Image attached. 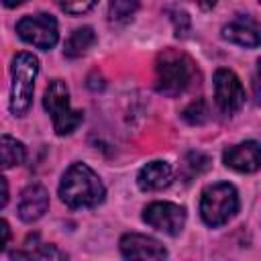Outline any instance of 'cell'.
I'll list each match as a JSON object with an SVG mask.
<instances>
[{
  "label": "cell",
  "mask_w": 261,
  "mask_h": 261,
  "mask_svg": "<svg viewBox=\"0 0 261 261\" xmlns=\"http://www.w3.org/2000/svg\"><path fill=\"white\" fill-rule=\"evenodd\" d=\"M8 239H10V226H8V222H6V220H2V218H0V251H4V247H6Z\"/></svg>",
  "instance_id": "cell-19"
},
{
  "label": "cell",
  "mask_w": 261,
  "mask_h": 261,
  "mask_svg": "<svg viewBox=\"0 0 261 261\" xmlns=\"http://www.w3.org/2000/svg\"><path fill=\"white\" fill-rule=\"evenodd\" d=\"M198 4H200L202 8H210V6L216 4V0H198Z\"/></svg>",
  "instance_id": "cell-22"
},
{
  "label": "cell",
  "mask_w": 261,
  "mask_h": 261,
  "mask_svg": "<svg viewBox=\"0 0 261 261\" xmlns=\"http://www.w3.org/2000/svg\"><path fill=\"white\" fill-rule=\"evenodd\" d=\"M181 116L190 124H204L208 120V106H206L204 100H196L190 106H186V110H184Z\"/></svg>",
  "instance_id": "cell-17"
},
{
  "label": "cell",
  "mask_w": 261,
  "mask_h": 261,
  "mask_svg": "<svg viewBox=\"0 0 261 261\" xmlns=\"http://www.w3.org/2000/svg\"><path fill=\"white\" fill-rule=\"evenodd\" d=\"M173 179V169L167 161H149L147 165H143L139 169V175H137V184L143 192H157V190H163L165 186H169Z\"/></svg>",
  "instance_id": "cell-12"
},
{
  "label": "cell",
  "mask_w": 261,
  "mask_h": 261,
  "mask_svg": "<svg viewBox=\"0 0 261 261\" xmlns=\"http://www.w3.org/2000/svg\"><path fill=\"white\" fill-rule=\"evenodd\" d=\"M237 210H239V194L232 184L218 181L204 188L200 198V216L208 226L218 228L226 224L237 214Z\"/></svg>",
  "instance_id": "cell-4"
},
{
  "label": "cell",
  "mask_w": 261,
  "mask_h": 261,
  "mask_svg": "<svg viewBox=\"0 0 261 261\" xmlns=\"http://www.w3.org/2000/svg\"><path fill=\"white\" fill-rule=\"evenodd\" d=\"M43 106L51 114L53 130L57 135H61V137L73 133L84 120L82 110H73L71 108V104H69V88H67V84L63 80L49 82V86L45 90V96H43Z\"/></svg>",
  "instance_id": "cell-5"
},
{
  "label": "cell",
  "mask_w": 261,
  "mask_h": 261,
  "mask_svg": "<svg viewBox=\"0 0 261 261\" xmlns=\"http://www.w3.org/2000/svg\"><path fill=\"white\" fill-rule=\"evenodd\" d=\"M214 98H216V106L224 112V114H234L243 108L245 104V88L241 84V80L237 77L234 71L230 69H216L214 77Z\"/></svg>",
  "instance_id": "cell-7"
},
{
  "label": "cell",
  "mask_w": 261,
  "mask_h": 261,
  "mask_svg": "<svg viewBox=\"0 0 261 261\" xmlns=\"http://www.w3.org/2000/svg\"><path fill=\"white\" fill-rule=\"evenodd\" d=\"M39 73V59L33 53H16L10 63V112L14 116H24L33 104L35 77Z\"/></svg>",
  "instance_id": "cell-3"
},
{
  "label": "cell",
  "mask_w": 261,
  "mask_h": 261,
  "mask_svg": "<svg viewBox=\"0 0 261 261\" xmlns=\"http://www.w3.org/2000/svg\"><path fill=\"white\" fill-rule=\"evenodd\" d=\"M49 208V192L41 184H31L22 190L18 200V216L22 222L39 220Z\"/></svg>",
  "instance_id": "cell-11"
},
{
  "label": "cell",
  "mask_w": 261,
  "mask_h": 261,
  "mask_svg": "<svg viewBox=\"0 0 261 261\" xmlns=\"http://www.w3.org/2000/svg\"><path fill=\"white\" fill-rule=\"evenodd\" d=\"M120 253L126 259H165L167 251L165 247L147 234H137V232H128L120 239Z\"/></svg>",
  "instance_id": "cell-9"
},
{
  "label": "cell",
  "mask_w": 261,
  "mask_h": 261,
  "mask_svg": "<svg viewBox=\"0 0 261 261\" xmlns=\"http://www.w3.org/2000/svg\"><path fill=\"white\" fill-rule=\"evenodd\" d=\"M94 43H96V33H94V29H92V27H80V29H75V31L69 35V39L65 41L63 53H65V57L75 59V57L84 55Z\"/></svg>",
  "instance_id": "cell-15"
},
{
  "label": "cell",
  "mask_w": 261,
  "mask_h": 261,
  "mask_svg": "<svg viewBox=\"0 0 261 261\" xmlns=\"http://www.w3.org/2000/svg\"><path fill=\"white\" fill-rule=\"evenodd\" d=\"M6 202H8V184H6V179L0 175V208H4Z\"/></svg>",
  "instance_id": "cell-20"
},
{
  "label": "cell",
  "mask_w": 261,
  "mask_h": 261,
  "mask_svg": "<svg viewBox=\"0 0 261 261\" xmlns=\"http://www.w3.org/2000/svg\"><path fill=\"white\" fill-rule=\"evenodd\" d=\"M4 6H8V8H14V6H18V4H22L24 0H0Z\"/></svg>",
  "instance_id": "cell-21"
},
{
  "label": "cell",
  "mask_w": 261,
  "mask_h": 261,
  "mask_svg": "<svg viewBox=\"0 0 261 261\" xmlns=\"http://www.w3.org/2000/svg\"><path fill=\"white\" fill-rule=\"evenodd\" d=\"M16 33L18 37L37 47V49H53L57 45L59 39V29H57V20L51 14H33V16H24L16 22Z\"/></svg>",
  "instance_id": "cell-6"
},
{
  "label": "cell",
  "mask_w": 261,
  "mask_h": 261,
  "mask_svg": "<svg viewBox=\"0 0 261 261\" xmlns=\"http://www.w3.org/2000/svg\"><path fill=\"white\" fill-rule=\"evenodd\" d=\"M139 8V0H110L108 18L112 22H126Z\"/></svg>",
  "instance_id": "cell-16"
},
{
  "label": "cell",
  "mask_w": 261,
  "mask_h": 261,
  "mask_svg": "<svg viewBox=\"0 0 261 261\" xmlns=\"http://www.w3.org/2000/svg\"><path fill=\"white\" fill-rule=\"evenodd\" d=\"M222 161L226 167L239 171V173H253L261 165V149L257 141H245L234 147H228L222 155Z\"/></svg>",
  "instance_id": "cell-10"
},
{
  "label": "cell",
  "mask_w": 261,
  "mask_h": 261,
  "mask_svg": "<svg viewBox=\"0 0 261 261\" xmlns=\"http://www.w3.org/2000/svg\"><path fill=\"white\" fill-rule=\"evenodd\" d=\"M194 61L177 49H163L155 59V88L163 96L175 98L184 94L194 82Z\"/></svg>",
  "instance_id": "cell-2"
},
{
  "label": "cell",
  "mask_w": 261,
  "mask_h": 261,
  "mask_svg": "<svg viewBox=\"0 0 261 261\" xmlns=\"http://www.w3.org/2000/svg\"><path fill=\"white\" fill-rule=\"evenodd\" d=\"M143 220L151 228L175 237L186 224V210L173 202H153L143 210Z\"/></svg>",
  "instance_id": "cell-8"
},
{
  "label": "cell",
  "mask_w": 261,
  "mask_h": 261,
  "mask_svg": "<svg viewBox=\"0 0 261 261\" xmlns=\"http://www.w3.org/2000/svg\"><path fill=\"white\" fill-rule=\"evenodd\" d=\"M222 37L241 47H257L259 45L257 29L253 24H245V20H234V22L222 27Z\"/></svg>",
  "instance_id": "cell-14"
},
{
  "label": "cell",
  "mask_w": 261,
  "mask_h": 261,
  "mask_svg": "<svg viewBox=\"0 0 261 261\" xmlns=\"http://www.w3.org/2000/svg\"><path fill=\"white\" fill-rule=\"evenodd\" d=\"M27 159V149L22 141L10 137V135H0V169H10L20 165Z\"/></svg>",
  "instance_id": "cell-13"
},
{
  "label": "cell",
  "mask_w": 261,
  "mask_h": 261,
  "mask_svg": "<svg viewBox=\"0 0 261 261\" xmlns=\"http://www.w3.org/2000/svg\"><path fill=\"white\" fill-rule=\"evenodd\" d=\"M55 4L67 14H84L96 4V0H55Z\"/></svg>",
  "instance_id": "cell-18"
},
{
  "label": "cell",
  "mask_w": 261,
  "mask_h": 261,
  "mask_svg": "<svg viewBox=\"0 0 261 261\" xmlns=\"http://www.w3.org/2000/svg\"><path fill=\"white\" fill-rule=\"evenodd\" d=\"M106 190L96 171L86 163H71L59 181V198L61 202L71 208H96L104 202Z\"/></svg>",
  "instance_id": "cell-1"
}]
</instances>
